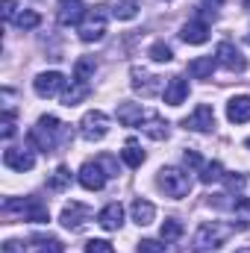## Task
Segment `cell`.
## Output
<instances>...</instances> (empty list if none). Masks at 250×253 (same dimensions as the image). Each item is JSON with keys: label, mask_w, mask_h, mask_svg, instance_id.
<instances>
[{"label": "cell", "mask_w": 250, "mask_h": 253, "mask_svg": "<svg viewBox=\"0 0 250 253\" xmlns=\"http://www.w3.org/2000/svg\"><path fill=\"white\" fill-rule=\"evenodd\" d=\"M65 135H68V129H65V124L56 115H42L39 124L30 129V144L39 147V150H44V153H50V150L59 147V141H62Z\"/></svg>", "instance_id": "obj_1"}, {"label": "cell", "mask_w": 250, "mask_h": 253, "mask_svg": "<svg viewBox=\"0 0 250 253\" xmlns=\"http://www.w3.org/2000/svg\"><path fill=\"white\" fill-rule=\"evenodd\" d=\"M3 212L6 215H21L24 221H33V224H47L50 221V212H47V206L39 200V197H9L6 203H3Z\"/></svg>", "instance_id": "obj_2"}, {"label": "cell", "mask_w": 250, "mask_h": 253, "mask_svg": "<svg viewBox=\"0 0 250 253\" xmlns=\"http://www.w3.org/2000/svg\"><path fill=\"white\" fill-rule=\"evenodd\" d=\"M227 236H230V230L221 227L218 221L200 224L197 233H194V253H215L224 242H227Z\"/></svg>", "instance_id": "obj_3"}, {"label": "cell", "mask_w": 250, "mask_h": 253, "mask_svg": "<svg viewBox=\"0 0 250 253\" xmlns=\"http://www.w3.org/2000/svg\"><path fill=\"white\" fill-rule=\"evenodd\" d=\"M156 186L165 191L168 197L183 200L188 191H191V177H188L186 171H180V168H162L159 177H156Z\"/></svg>", "instance_id": "obj_4"}, {"label": "cell", "mask_w": 250, "mask_h": 253, "mask_svg": "<svg viewBox=\"0 0 250 253\" xmlns=\"http://www.w3.org/2000/svg\"><path fill=\"white\" fill-rule=\"evenodd\" d=\"M106 21H109V12H106V6H94V9H88L85 21L80 24V39H83L85 44H91V42H100V39L106 36Z\"/></svg>", "instance_id": "obj_5"}, {"label": "cell", "mask_w": 250, "mask_h": 253, "mask_svg": "<svg viewBox=\"0 0 250 253\" xmlns=\"http://www.w3.org/2000/svg\"><path fill=\"white\" fill-rule=\"evenodd\" d=\"M106 132H109V115H106V112L91 109V112L83 115V121H80V135H83L85 141H100V138H106Z\"/></svg>", "instance_id": "obj_6"}, {"label": "cell", "mask_w": 250, "mask_h": 253, "mask_svg": "<svg viewBox=\"0 0 250 253\" xmlns=\"http://www.w3.org/2000/svg\"><path fill=\"white\" fill-rule=\"evenodd\" d=\"M33 88H36L39 97H56V94H62V88H65V77L59 71H44V74H39L33 80Z\"/></svg>", "instance_id": "obj_7"}, {"label": "cell", "mask_w": 250, "mask_h": 253, "mask_svg": "<svg viewBox=\"0 0 250 253\" xmlns=\"http://www.w3.org/2000/svg\"><path fill=\"white\" fill-rule=\"evenodd\" d=\"M106 171H103V165L100 162H85L83 168H80V174H77V180H80V186L88 191H100L106 186Z\"/></svg>", "instance_id": "obj_8"}, {"label": "cell", "mask_w": 250, "mask_h": 253, "mask_svg": "<svg viewBox=\"0 0 250 253\" xmlns=\"http://www.w3.org/2000/svg\"><path fill=\"white\" fill-rule=\"evenodd\" d=\"M3 165L12 168V171H18V174H24V171H33L36 156H33V150H27V147H6V150H3Z\"/></svg>", "instance_id": "obj_9"}, {"label": "cell", "mask_w": 250, "mask_h": 253, "mask_svg": "<svg viewBox=\"0 0 250 253\" xmlns=\"http://www.w3.org/2000/svg\"><path fill=\"white\" fill-rule=\"evenodd\" d=\"M215 59L224 65L227 71H236V74H242V71L248 68V59L242 56V50H239L236 44H230V42H221V44H218V50H215Z\"/></svg>", "instance_id": "obj_10"}, {"label": "cell", "mask_w": 250, "mask_h": 253, "mask_svg": "<svg viewBox=\"0 0 250 253\" xmlns=\"http://www.w3.org/2000/svg\"><path fill=\"white\" fill-rule=\"evenodd\" d=\"M56 15H59V24L62 27H80L85 21L88 9H85L83 0H59V12Z\"/></svg>", "instance_id": "obj_11"}, {"label": "cell", "mask_w": 250, "mask_h": 253, "mask_svg": "<svg viewBox=\"0 0 250 253\" xmlns=\"http://www.w3.org/2000/svg\"><path fill=\"white\" fill-rule=\"evenodd\" d=\"M183 126L191 129V132H209V129H215V109L206 106V103H200L186 121H183Z\"/></svg>", "instance_id": "obj_12"}, {"label": "cell", "mask_w": 250, "mask_h": 253, "mask_svg": "<svg viewBox=\"0 0 250 253\" xmlns=\"http://www.w3.org/2000/svg\"><path fill=\"white\" fill-rule=\"evenodd\" d=\"M88 218H91V209H88L85 203H77V200H71L62 209V215H59V221H62L65 230H80Z\"/></svg>", "instance_id": "obj_13"}, {"label": "cell", "mask_w": 250, "mask_h": 253, "mask_svg": "<svg viewBox=\"0 0 250 253\" xmlns=\"http://www.w3.org/2000/svg\"><path fill=\"white\" fill-rule=\"evenodd\" d=\"M227 118L233 124H248L250 121V94H236L227 103Z\"/></svg>", "instance_id": "obj_14"}, {"label": "cell", "mask_w": 250, "mask_h": 253, "mask_svg": "<svg viewBox=\"0 0 250 253\" xmlns=\"http://www.w3.org/2000/svg\"><path fill=\"white\" fill-rule=\"evenodd\" d=\"M97 224H100L103 230H121V224H124V206H121V203L103 206V209L97 212Z\"/></svg>", "instance_id": "obj_15"}, {"label": "cell", "mask_w": 250, "mask_h": 253, "mask_svg": "<svg viewBox=\"0 0 250 253\" xmlns=\"http://www.w3.org/2000/svg\"><path fill=\"white\" fill-rule=\"evenodd\" d=\"M186 97H188V80L186 77H171L168 85H165V103L180 106V103H186Z\"/></svg>", "instance_id": "obj_16"}, {"label": "cell", "mask_w": 250, "mask_h": 253, "mask_svg": "<svg viewBox=\"0 0 250 253\" xmlns=\"http://www.w3.org/2000/svg\"><path fill=\"white\" fill-rule=\"evenodd\" d=\"M180 36H183L186 44H206L209 42V24L200 21V18H194V21H188L186 27H183Z\"/></svg>", "instance_id": "obj_17"}, {"label": "cell", "mask_w": 250, "mask_h": 253, "mask_svg": "<svg viewBox=\"0 0 250 253\" xmlns=\"http://www.w3.org/2000/svg\"><path fill=\"white\" fill-rule=\"evenodd\" d=\"M129 212H132V221L138 224V227H147V224H153V218H156V206L150 203V200H132V206H129Z\"/></svg>", "instance_id": "obj_18"}, {"label": "cell", "mask_w": 250, "mask_h": 253, "mask_svg": "<svg viewBox=\"0 0 250 253\" xmlns=\"http://www.w3.org/2000/svg\"><path fill=\"white\" fill-rule=\"evenodd\" d=\"M156 80H159V77H150V74H144L141 68H132V88L141 91L144 97H150V94L159 91V83H156Z\"/></svg>", "instance_id": "obj_19"}, {"label": "cell", "mask_w": 250, "mask_h": 253, "mask_svg": "<svg viewBox=\"0 0 250 253\" xmlns=\"http://www.w3.org/2000/svg\"><path fill=\"white\" fill-rule=\"evenodd\" d=\"M215 68H218V59H215V56H197V59L188 62V74H191L194 80H209Z\"/></svg>", "instance_id": "obj_20"}, {"label": "cell", "mask_w": 250, "mask_h": 253, "mask_svg": "<svg viewBox=\"0 0 250 253\" xmlns=\"http://www.w3.org/2000/svg\"><path fill=\"white\" fill-rule=\"evenodd\" d=\"M118 121L124 126H138L144 121V109L141 103H118Z\"/></svg>", "instance_id": "obj_21"}, {"label": "cell", "mask_w": 250, "mask_h": 253, "mask_svg": "<svg viewBox=\"0 0 250 253\" xmlns=\"http://www.w3.org/2000/svg\"><path fill=\"white\" fill-rule=\"evenodd\" d=\"M138 129H141L147 138H156V141L168 138V124H165L159 115H147V121H144V124H138Z\"/></svg>", "instance_id": "obj_22"}, {"label": "cell", "mask_w": 250, "mask_h": 253, "mask_svg": "<svg viewBox=\"0 0 250 253\" xmlns=\"http://www.w3.org/2000/svg\"><path fill=\"white\" fill-rule=\"evenodd\" d=\"M94 71H97V62H94L91 56H80V59L74 62V80L88 85V80L94 77Z\"/></svg>", "instance_id": "obj_23"}, {"label": "cell", "mask_w": 250, "mask_h": 253, "mask_svg": "<svg viewBox=\"0 0 250 253\" xmlns=\"http://www.w3.org/2000/svg\"><path fill=\"white\" fill-rule=\"evenodd\" d=\"M88 91H91V88H88L85 83L71 80V88H65V91H62V103H65V106H77L80 100H85V97H88Z\"/></svg>", "instance_id": "obj_24"}, {"label": "cell", "mask_w": 250, "mask_h": 253, "mask_svg": "<svg viewBox=\"0 0 250 253\" xmlns=\"http://www.w3.org/2000/svg\"><path fill=\"white\" fill-rule=\"evenodd\" d=\"M159 236H162L165 245H168V242H177V239L183 236V224H180L177 218H165L162 227H159Z\"/></svg>", "instance_id": "obj_25"}, {"label": "cell", "mask_w": 250, "mask_h": 253, "mask_svg": "<svg viewBox=\"0 0 250 253\" xmlns=\"http://www.w3.org/2000/svg\"><path fill=\"white\" fill-rule=\"evenodd\" d=\"M112 15H115L118 21H132V18L138 15V3H135V0H118V3L112 6Z\"/></svg>", "instance_id": "obj_26"}, {"label": "cell", "mask_w": 250, "mask_h": 253, "mask_svg": "<svg viewBox=\"0 0 250 253\" xmlns=\"http://www.w3.org/2000/svg\"><path fill=\"white\" fill-rule=\"evenodd\" d=\"M218 180H224V165H221V162H209V165L200 168V183L212 186V183H218Z\"/></svg>", "instance_id": "obj_27"}, {"label": "cell", "mask_w": 250, "mask_h": 253, "mask_svg": "<svg viewBox=\"0 0 250 253\" xmlns=\"http://www.w3.org/2000/svg\"><path fill=\"white\" fill-rule=\"evenodd\" d=\"M68 186H71V171H68L65 165H59V168L53 171V177L47 180V189L50 191H65Z\"/></svg>", "instance_id": "obj_28"}, {"label": "cell", "mask_w": 250, "mask_h": 253, "mask_svg": "<svg viewBox=\"0 0 250 253\" xmlns=\"http://www.w3.org/2000/svg\"><path fill=\"white\" fill-rule=\"evenodd\" d=\"M121 159H124L129 168H141V162H144V150H141V147H135V144L129 141L124 150H121Z\"/></svg>", "instance_id": "obj_29"}, {"label": "cell", "mask_w": 250, "mask_h": 253, "mask_svg": "<svg viewBox=\"0 0 250 253\" xmlns=\"http://www.w3.org/2000/svg\"><path fill=\"white\" fill-rule=\"evenodd\" d=\"M39 24H42V15L33 12V9H24V12L15 18V27H18V30H36Z\"/></svg>", "instance_id": "obj_30"}, {"label": "cell", "mask_w": 250, "mask_h": 253, "mask_svg": "<svg viewBox=\"0 0 250 253\" xmlns=\"http://www.w3.org/2000/svg\"><path fill=\"white\" fill-rule=\"evenodd\" d=\"M147 56H150L153 62H171V59H174V50H171L165 42H153L150 50H147Z\"/></svg>", "instance_id": "obj_31"}, {"label": "cell", "mask_w": 250, "mask_h": 253, "mask_svg": "<svg viewBox=\"0 0 250 253\" xmlns=\"http://www.w3.org/2000/svg\"><path fill=\"white\" fill-rule=\"evenodd\" d=\"M36 253H65V245L59 239H39V251Z\"/></svg>", "instance_id": "obj_32"}, {"label": "cell", "mask_w": 250, "mask_h": 253, "mask_svg": "<svg viewBox=\"0 0 250 253\" xmlns=\"http://www.w3.org/2000/svg\"><path fill=\"white\" fill-rule=\"evenodd\" d=\"M85 253H115V248L106 242V239H91L85 245Z\"/></svg>", "instance_id": "obj_33"}, {"label": "cell", "mask_w": 250, "mask_h": 253, "mask_svg": "<svg viewBox=\"0 0 250 253\" xmlns=\"http://www.w3.org/2000/svg\"><path fill=\"white\" fill-rule=\"evenodd\" d=\"M135 253H165V245H159V242H153V239H141L138 248H135Z\"/></svg>", "instance_id": "obj_34"}, {"label": "cell", "mask_w": 250, "mask_h": 253, "mask_svg": "<svg viewBox=\"0 0 250 253\" xmlns=\"http://www.w3.org/2000/svg\"><path fill=\"white\" fill-rule=\"evenodd\" d=\"M0 253H27V248H24V242L9 239V242H3V245H0Z\"/></svg>", "instance_id": "obj_35"}, {"label": "cell", "mask_w": 250, "mask_h": 253, "mask_svg": "<svg viewBox=\"0 0 250 253\" xmlns=\"http://www.w3.org/2000/svg\"><path fill=\"white\" fill-rule=\"evenodd\" d=\"M15 9H18V3H15V0H3V3H0L3 21H15V18H18V15H15Z\"/></svg>", "instance_id": "obj_36"}, {"label": "cell", "mask_w": 250, "mask_h": 253, "mask_svg": "<svg viewBox=\"0 0 250 253\" xmlns=\"http://www.w3.org/2000/svg\"><path fill=\"white\" fill-rule=\"evenodd\" d=\"M3 129H0V132H3V138H12V132H15V121H12V109H6V115H3Z\"/></svg>", "instance_id": "obj_37"}, {"label": "cell", "mask_w": 250, "mask_h": 253, "mask_svg": "<svg viewBox=\"0 0 250 253\" xmlns=\"http://www.w3.org/2000/svg\"><path fill=\"white\" fill-rule=\"evenodd\" d=\"M183 162H186L188 168H203V159H200L197 150H186V153H183Z\"/></svg>", "instance_id": "obj_38"}, {"label": "cell", "mask_w": 250, "mask_h": 253, "mask_svg": "<svg viewBox=\"0 0 250 253\" xmlns=\"http://www.w3.org/2000/svg\"><path fill=\"white\" fill-rule=\"evenodd\" d=\"M227 186H230V191H242L245 189V177H227Z\"/></svg>", "instance_id": "obj_39"}, {"label": "cell", "mask_w": 250, "mask_h": 253, "mask_svg": "<svg viewBox=\"0 0 250 253\" xmlns=\"http://www.w3.org/2000/svg\"><path fill=\"white\" fill-rule=\"evenodd\" d=\"M203 3H206V6H221L224 0H203Z\"/></svg>", "instance_id": "obj_40"}, {"label": "cell", "mask_w": 250, "mask_h": 253, "mask_svg": "<svg viewBox=\"0 0 250 253\" xmlns=\"http://www.w3.org/2000/svg\"><path fill=\"white\" fill-rule=\"evenodd\" d=\"M236 253H250V248H242V251H236Z\"/></svg>", "instance_id": "obj_41"}, {"label": "cell", "mask_w": 250, "mask_h": 253, "mask_svg": "<svg viewBox=\"0 0 250 253\" xmlns=\"http://www.w3.org/2000/svg\"><path fill=\"white\" fill-rule=\"evenodd\" d=\"M245 147H250V138H248V141H245Z\"/></svg>", "instance_id": "obj_42"}, {"label": "cell", "mask_w": 250, "mask_h": 253, "mask_svg": "<svg viewBox=\"0 0 250 253\" xmlns=\"http://www.w3.org/2000/svg\"><path fill=\"white\" fill-rule=\"evenodd\" d=\"M248 42H250V33H248Z\"/></svg>", "instance_id": "obj_43"}]
</instances>
